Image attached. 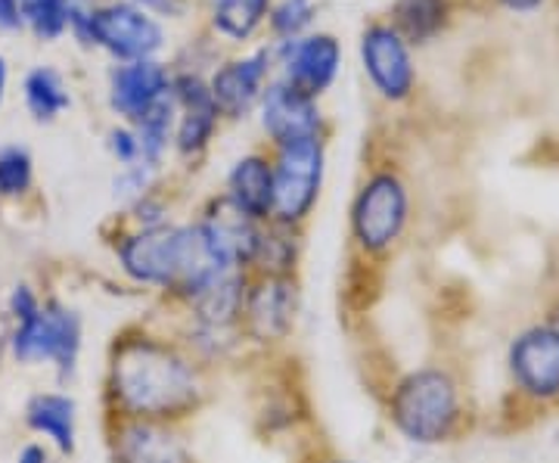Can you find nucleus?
<instances>
[{
	"label": "nucleus",
	"instance_id": "72a5a7b5",
	"mask_svg": "<svg viewBox=\"0 0 559 463\" xmlns=\"http://www.w3.org/2000/svg\"><path fill=\"white\" fill-rule=\"evenodd\" d=\"M20 3H28V0H20Z\"/></svg>",
	"mask_w": 559,
	"mask_h": 463
},
{
	"label": "nucleus",
	"instance_id": "b1692460",
	"mask_svg": "<svg viewBox=\"0 0 559 463\" xmlns=\"http://www.w3.org/2000/svg\"><path fill=\"white\" fill-rule=\"evenodd\" d=\"M32 187V156L20 146L0 150V197H20Z\"/></svg>",
	"mask_w": 559,
	"mask_h": 463
},
{
	"label": "nucleus",
	"instance_id": "aec40b11",
	"mask_svg": "<svg viewBox=\"0 0 559 463\" xmlns=\"http://www.w3.org/2000/svg\"><path fill=\"white\" fill-rule=\"evenodd\" d=\"M451 22V0H395L392 28L407 44H429Z\"/></svg>",
	"mask_w": 559,
	"mask_h": 463
},
{
	"label": "nucleus",
	"instance_id": "6e6552de",
	"mask_svg": "<svg viewBox=\"0 0 559 463\" xmlns=\"http://www.w3.org/2000/svg\"><path fill=\"white\" fill-rule=\"evenodd\" d=\"M507 377L510 389L528 407L559 404V330L538 321L522 327L507 345Z\"/></svg>",
	"mask_w": 559,
	"mask_h": 463
},
{
	"label": "nucleus",
	"instance_id": "412c9836",
	"mask_svg": "<svg viewBox=\"0 0 559 463\" xmlns=\"http://www.w3.org/2000/svg\"><path fill=\"white\" fill-rule=\"evenodd\" d=\"M25 103H28V112L38 121H53L62 109H69V91L62 84L60 72L35 69L25 79Z\"/></svg>",
	"mask_w": 559,
	"mask_h": 463
},
{
	"label": "nucleus",
	"instance_id": "4be33fe9",
	"mask_svg": "<svg viewBox=\"0 0 559 463\" xmlns=\"http://www.w3.org/2000/svg\"><path fill=\"white\" fill-rule=\"evenodd\" d=\"M267 13V0H215V28L227 38H249Z\"/></svg>",
	"mask_w": 559,
	"mask_h": 463
},
{
	"label": "nucleus",
	"instance_id": "39448f33",
	"mask_svg": "<svg viewBox=\"0 0 559 463\" xmlns=\"http://www.w3.org/2000/svg\"><path fill=\"white\" fill-rule=\"evenodd\" d=\"M183 249H187L183 224H165L146 230L131 227L116 240V262L134 286L153 289L162 299H168L178 289L183 274Z\"/></svg>",
	"mask_w": 559,
	"mask_h": 463
},
{
	"label": "nucleus",
	"instance_id": "423d86ee",
	"mask_svg": "<svg viewBox=\"0 0 559 463\" xmlns=\"http://www.w3.org/2000/svg\"><path fill=\"white\" fill-rule=\"evenodd\" d=\"M81 343H84V327L75 308L62 302H44L16 323L13 333V355L22 364H53L57 377L69 383L79 370Z\"/></svg>",
	"mask_w": 559,
	"mask_h": 463
},
{
	"label": "nucleus",
	"instance_id": "9b49d317",
	"mask_svg": "<svg viewBox=\"0 0 559 463\" xmlns=\"http://www.w3.org/2000/svg\"><path fill=\"white\" fill-rule=\"evenodd\" d=\"M360 60L370 84L385 100L401 103L414 94L417 69L411 60V44L392 25H370L360 38Z\"/></svg>",
	"mask_w": 559,
	"mask_h": 463
},
{
	"label": "nucleus",
	"instance_id": "2f4dec72",
	"mask_svg": "<svg viewBox=\"0 0 559 463\" xmlns=\"http://www.w3.org/2000/svg\"><path fill=\"white\" fill-rule=\"evenodd\" d=\"M544 321L554 323V327H557V330H559V299L554 305H550V311H547V318H544Z\"/></svg>",
	"mask_w": 559,
	"mask_h": 463
},
{
	"label": "nucleus",
	"instance_id": "c756f323",
	"mask_svg": "<svg viewBox=\"0 0 559 463\" xmlns=\"http://www.w3.org/2000/svg\"><path fill=\"white\" fill-rule=\"evenodd\" d=\"M20 463H50V454L40 444H25L20 454Z\"/></svg>",
	"mask_w": 559,
	"mask_h": 463
},
{
	"label": "nucleus",
	"instance_id": "f3484780",
	"mask_svg": "<svg viewBox=\"0 0 559 463\" xmlns=\"http://www.w3.org/2000/svg\"><path fill=\"white\" fill-rule=\"evenodd\" d=\"M264 75H267V54L264 50L252 54V57H242V60L227 62L224 69H218L212 84H209V91H212V100L218 106L221 116L242 119L259 100Z\"/></svg>",
	"mask_w": 559,
	"mask_h": 463
},
{
	"label": "nucleus",
	"instance_id": "ddd939ff",
	"mask_svg": "<svg viewBox=\"0 0 559 463\" xmlns=\"http://www.w3.org/2000/svg\"><path fill=\"white\" fill-rule=\"evenodd\" d=\"M342 50L333 35L289 38L283 44V81L318 100L340 75Z\"/></svg>",
	"mask_w": 559,
	"mask_h": 463
},
{
	"label": "nucleus",
	"instance_id": "f8f14e48",
	"mask_svg": "<svg viewBox=\"0 0 559 463\" xmlns=\"http://www.w3.org/2000/svg\"><path fill=\"white\" fill-rule=\"evenodd\" d=\"M261 128L271 138L274 150L286 146V143L305 141V138H323L318 100L296 91L283 79L271 84L261 97Z\"/></svg>",
	"mask_w": 559,
	"mask_h": 463
},
{
	"label": "nucleus",
	"instance_id": "1a4fd4ad",
	"mask_svg": "<svg viewBox=\"0 0 559 463\" xmlns=\"http://www.w3.org/2000/svg\"><path fill=\"white\" fill-rule=\"evenodd\" d=\"M69 25H75L84 40L128 62L150 60L162 47V25L134 3H109L91 13H79L72 7Z\"/></svg>",
	"mask_w": 559,
	"mask_h": 463
},
{
	"label": "nucleus",
	"instance_id": "393cba45",
	"mask_svg": "<svg viewBox=\"0 0 559 463\" xmlns=\"http://www.w3.org/2000/svg\"><path fill=\"white\" fill-rule=\"evenodd\" d=\"M314 20V3L311 0H283L277 10L271 13V25L283 38H296L301 28H308Z\"/></svg>",
	"mask_w": 559,
	"mask_h": 463
},
{
	"label": "nucleus",
	"instance_id": "20e7f679",
	"mask_svg": "<svg viewBox=\"0 0 559 463\" xmlns=\"http://www.w3.org/2000/svg\"><path fill=\"white\" fill-rule=\"evenodd\" d=\"M301 314L299 277L249 274L240 311V336L246 348L277 352L296 336Z\"/></svg>",
	"mask_w": 559,
	"mask_h": 463
},
{
	"label": "nucleus",
	"instance_id": "5701e85b",
	"mask_svg": "<svg viewBox=\"0 0 559 463\" xmlns=\"http://www.w3.org/2000/svg\"><path fill=\"white\" fill-rule=\"evenodd\" d=\"M20 7L22 22H28L40 40L60 38L72 22V3L69 0H28Z\"/></svg>",
	"mask_w": 559,
	"mask_h": 463
},
{
	"label": "nucleus",
	"instance_id": "7c9ffc66",
	"mask_svg": "<svg viewBox=\"0 0 559 463\" xmlns=\"http://www.w3.org/2000/svg\"><path fill=\"white\" fill-rule=\"evenodd\" d=\"M301 463H358V461H348V458H340V454H314L311 461H301Z\"/></svg>",
	"mask_w": 559,
	"mask_h": 463
},
{
	"label": "nucleus",
	"instance_id": "473e14b6",
	"mask_svg": "<svg viewBox=\"0 0 559 463\" xmlns=\"http://www.w3.org/2000/svg\"><path fill=\"white\" fill-rule=\"evenodd\" d=\"M3 91H7V62L0 57V103H3Z\"/></svg>",
	"mask_w": 559,
	"mask_h": 463
},
{
	"label": "nucleus",
	"instance_id": "f257e3e1",
	"mask_svg": "<svg viewBox=\"0 0 559 463\" xmlns=\"http://www.w3.org/2000/svg\"><path fill=\"white\" fill-rule=\"evenodd\" d=\"M209 367L180 343L146 323H128L109 345L103 411L116 420H193L209 402Z\"/></svg>",
	"mask_w": 559,
	"mask_h": 463
},
{
	"label": "nucleus",
	"instance_id": "cd10ccee",
	"mask_svg": "<svg viewBox=\"0 0 559 463\" xmlns=\"http://www.w3.org/2000/svg\"><path fill=\"white\" fill-rule=\"evenodd\" d=\"M22 7L20 0H0V28H20Z\"/></svg>",
	"mask_w": 559,
	"mask_h": 463
},
{
	"label": "nucleus",
	"instance_id": "9d476101",
	"mask_svg": "<svg viewBox=\"0 0 559 463\" xmlns=\"http://www.w3.org/2000/svg\"><path fill=\"white\" fill-rule=\"evenodd\" d=\"M106 444L112 463H197L183 424L106 417Z\"/></svg>",
	"mask_w": 559,
	"mask_h": 463
},
{
	"label": "nucleus",
	"instance_id": "dca6fc26",
	"mask_svg": "<svg viewBox=\"0 0 559 463\" xmlns=\"http://www.w3.org/2000/svg\"><path fill=\"white\" fill-rule=\"evenodd\" d=\"M224 200L230 202L249 222H271L274 205V162L261 153H249L234 162L224 181Z\"/></svg>",
	"mask_w": 559,
	"mask_h": 463
},
{
	"label": "nucleus",
	"instance_id": "c85d7f7f",
	"mask_svg": "<svg viewBox=\"0 0 559 463\" xmlns=\"http://www.w3.org/2000/svg\"><path fill=\"white\" fill-rule=\"evenodd\" d=\"M498 3L503 10H510V13H535L547 0H498Z\"/></svg>",
	"mask_w": 559,
	"mask_h": 463
},
{
	"label": "nucleus",
	"instance_id": "a878e982",
	"mask_svg": "<svg viewBox=\"0 0 559 463\" xmlns=\"http://www.w3.org/2000/svg\"><path fill=\"white\" fill-rule=\"evenodd\" d=\"M109 150H112V156H116V162H119L121 168L143 165V162H140V141L131 124H121V128H112V131H109ZM143 168H146V165H143Z\"/></svg>",
	"mask_w": 559,
	"mask_h": 463
},
{
	"label": "nucleus",
	"instance_id": "0eeeda50",
	"mask_svg": "<svg viewBox=\"0 0 559 463\" xmlns=\"http://www.w3.org/2000/svg\"><path fill=\"white\" fill-rule=\"evenodd\" d=\"M271 162H274L271 222L283 227H301L311 218L320 200V187H323V168H326L323 138H305V141L277 146Z\"/></svg>",
	"mask_w": 559,
	"mask_h": 463
},
{
	"label": "nucleus",
	"instance_id": "bb28decb",
	"mask_svg": "<svg viewBox=\"0 0 559 463\" xmlns=\"http://www.w3.org/2000/svg\"><path fill=\"white\" fill-rule=\"evenodd\" d=\"M40 308V299L28 289V286H16L13 289V296H10V311H13V318H16V323L25 321L28 314H35Z\"/></svg>",
	"mask_w": 559,
	"mask_h": 463
},
{
	"label": "nucleus",
	"instance_id": "a211bd4d",
	"mask_svg": "<svg viewBox=\"0 0 559 463\" xmlns=\"http://www.w3.org/2000/svg\"><path fill=\"white\" fill-rule=\"evenodd\" d=\"M25 424L38 436L50 439L60 454H75L79 444V404L66 392H40L25 407Z\"/></svg>",
	"mask_w": 559,
	"mask_h": 463
},
{
	"label": "nucleus",
	"instance_id": "6ab92c4d",
	"mask_svg": "<svg viewBox=\"0 0 559 463\" xmlns=\"http://www.w3.org/2000/svg\"><path fill=\"white\" fill-rule=\"evenodd\" d=\"M301 234L299 227L283 224H261L255 256L249 264V274H274V277H299Z\"/></svg>",
	"mask_w": 559,
	"mask_h": 463
},
{
	"label": "nucleus",
	"instance_id": "7ed1b4c3",
	"mask_svg": "<svg viewBox=\"0 0 559 463\" xmlns=\"http://www.w3.org/2000/svg\"><path fill=\"white\" fill-rule=\"evenodd\" d=\"M411 224V190L395 171L382 168L360 183L352 202V242L364 259L382 262L395 252Z\"/></svg>",
	"mask_w": 559,
	"mask_h": 463
},
{
	"label": "nucleus",
	"instance_id": "f03ea898",
	"mask_svg": "<svg viewBox=\"0 0 559 463\" xmlns=\"http://www.w3.org/2000/svg\"><path fill=\"white\" fill-rule=\"evenodd\" d=\"M385 417L404 442L439 448L454 442L466 429L469 404L454 370L426 364L401 373L385 395Z\"/></svg>",
	"mask_w": 559,
	"mask_h": 463
},
{
	"label": "nucleus",
	"instance_id": "2eb2a0df",
	"mask_svg": "<svg viewBox=\"0 0 559 463\" xmlns=\"http://www.w3.org/2000/svg\"><path fill=\"white\" fill-rule=\"evenodd\" d=\"M168 94H171V79L153 60L124 62L116 66L109 75V106L131 124L143 119Z\"/></svg>",
	"mask_w": 559,
	"mask_h": 463
},
{
	"label": "nucleus",
	"instance_id": "4468645a",
	"mask_svg": "<svg viewBox=\"0 0 559 463\" xmlns=\"http://www.w3.org/2000/svg\"><path fill=\"white\" fill-rule=\"evenodd\" d=\"M171 97L178 106V121H175V150L180 156H200L202 150L215 138L218 128V106L212 100L209 84H202L200 79H178L171 81Z\"/></svg>",
	"mask_w": 559,
	"mask_h": 463
}]
</instances>
